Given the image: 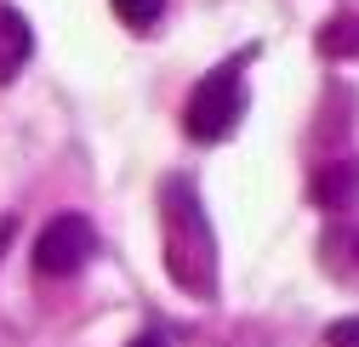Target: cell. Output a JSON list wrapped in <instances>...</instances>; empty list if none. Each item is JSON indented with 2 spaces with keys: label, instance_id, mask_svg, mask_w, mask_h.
<instances>
[{
  "label": "cell",
  "instance_id": "1",
  "mask_svg": "<svg viewBox=\"0 0 359 347\" xmlns=\"http://www.w3.org/2000/svg\"><path fill=\"white\" fill-rule=\"evenodd\" d=\"M160 222H165V274L200 302H217V234L205 222L200 188L189 177L160 183Z\"/></svg>",
  "mask_w": 359,
  "mask_h": 347
},
{
  "label": "cell",
  "instance_id": "2",
  "mask_svg": "<svg viewBox=\"0 0 359 347\" xmlns=\"http://www.w3.org/2000/svg\"><path fill=\"white\" fill-rule=\"evenodd\" d=\"M245 57H257V46H245ZM245 57L217 63L211 74L194 80V92H189V103H183V132H189L194 143L234 137V125H240V114H245V74H240Z\"/></svg>",
  "mask_w": 359,
  "mask_h": 347
},
{
  "label": "cell",
  "instance_id": "3",
  "mask_svg": "<svg viewBox=\"0 0 359 347\" xmlns=\"http://www.w3.org/2000/svg\"><path fill=\"white\" fill-rule=\"evenodd\" d=\"M92 250H97V228L86 222L80 211H63V216H52V222L40 228L34 268L46 274V279H74L86 262H92Z\"/></svg>",
  "mask_w": 359,
  "mask_h": 347
},
{
  "label": "cell",
  "instance_id": "4",
  "mask_svg": "<svg viewBox=\"0 0 359 347\" xmlns=\"http://www.w3.org/2000/svg\"><path fill=\"white\" fill-rule=\"evenodd\" d=\"M308 199L320 205V211H348L359 199V160L342 154V160L320 165V171H313V183H308Z\"/></svg>",
  "mask_w": 359,
  "mask_h": 347
},
{
  "label": "cell",
  "instance_id": "5",
  "mask_svg": "<svg viewBox=\"0 0 359 347\" xmlns=\"http://www.w3.org/2000/svg\"><path fill=\"white\" fill-rule=\"evenodd\" d=\"M34 57V29L18 6H0V85H12L23 63Z\"/></svg>",
  "mask_w": 359,
  "mask_h": 347
},
{
  "label": "cell",
  "instance_id": "6",
  "mask_svg": "<svg viewBox=\"0 0 359 347\" xmlns=\"http://www.w3.org/2000/svg\"><path fill=\"white\" fill-rule=\"evenodd\" d=\"M320 52H325V57H359V17H353V12H337V17L320 29Z\"/></svg>",
  "mask_w": 359,
  "mask_h": 347
},
{
  "label": "cell",
  "instance_id": "7",
  "mask_svg": "<svg viewBox=\"0 0 359 347\" xmlns=\"http://www.w3.org/2000/svg\"><path fill=\"white\" fill-rule=\"evenodd\" d=\"M109 6H114V17H120L126 29H143V34L165 17V0H109Z\"/></svg>",
  "mask_w": 359,
  "mask_h": 347
},
{
  "label": "cell",
  "instance_id": "8",
  "mask_svg": "<svg viewBox=\"0 0 359 347\" xmlns=\"http://www.w3.org/2000/svg\"><path fill=\"white\" fill-rule=\"evenodd\" d=\"M325 347H359V319H337L325 330Z\"/></svg>",
  "mask_w": 359,
  "mask_h": 347
},
{
  "label": "cell",
  "instance_id": "9",
  "mask_svg": "<svg viewBox=\"0 0 359 347\" xmlns=\"http://www.w3.org/2000/svg\"><path fill=\"white\" fill-rule=\"evenodd\" d=\"M12 228H18L12 216H0V256H6V245H12Z\"/></svg>",
  "mask_w": 359,
  "mask_h": 347
},
{
  "label": "cell",
  "instance_id": "10",
  "mask_svg": "<svg viewBox=\"0 0 359 347\" xmlns=\"http://www.w3.org/2000/svg\"><path fill=\"white\" fill-rule=\"evenodd\" d=\"M131 347H165V336H160V330H143V336L131 341Z\"/></svg>",
  "mask_w": 359,
  "mask_h": 347
},
{
  "label": "cell",
  "instance_id": "11",
  "mask_svg": "<svg viewBox=\"0 0 359 347\" xmlns=\"http://www.w3.org/2000/svg\"><path fill=\"white\" fill-rule=\"evenodd\" d=\"M353 256H359V234H353Z\"/></svg>",
  "mask_w": 359,
  "mask_h": 347
}]
</instances>
